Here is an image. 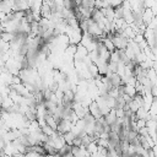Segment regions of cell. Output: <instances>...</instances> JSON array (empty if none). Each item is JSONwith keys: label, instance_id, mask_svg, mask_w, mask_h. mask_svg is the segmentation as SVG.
<instances>
[]
</instances>
